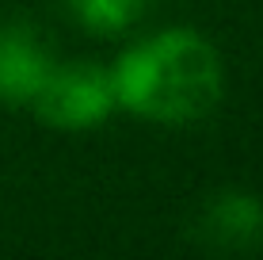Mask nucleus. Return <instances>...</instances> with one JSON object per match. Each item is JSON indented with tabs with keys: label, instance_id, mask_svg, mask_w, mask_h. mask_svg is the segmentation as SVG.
Instances as JSON below:
<instances>
[{
	"label": "nucleus",
	"instance_id": "obj_5",
	"mask_svg": "<svg viewBox=\"0 0 263 260\" xmlns=\"http://www.w3.org/2000/svg\"><path fill=\"white\" fill-rule=\"evenodd\" d=\"M77 23L92 34H122L145 15L149 0H65Z\"/></svg>",
	"mask_w": 263,
	"mask_h": 260
},
{
	"label": "nucleus",
	"instance_id": "obj_1",
	"mask_svg": "<svg viewBox=\"0 0 263 260\" xmlns=\"http://www.w3.org/2000/svg\"><path fill=\"white\" fill-rule=\"evenodd\" d=\"M115 100L130 115L160 127L198 123L225 96V61L206 34L164 27L111 65Z\"/></svg>",
	"mask_w": 263,
	"mask_h": 260
},
{
	"label": "nucleus",
	"instance_id": "obj_3",
	"mask_svg": "<svg viewBox=\"0 0 263 260\" xmlns=\"http://www.w3.org/2000/svg\"><path fill=\"white\" fill-rule=\"evenodd\" d=\"M53 65H58L53 54L31 27H23V23L4 27L0 31V103L31 107Z\"/></svg>",
	"mask_w": 263,
	"mask_h": 260
},
{
	"label": "nucleus",
	"instance_id": "obj_2",
	"mask_svg": "<svg viewBox=\"0 0 263 260\" xmlns=\"http://www.w3.org/2000/svg\"><path fill=\"white\" fill-rule=\"evenodd\" d=\"M31 107L53 130H92L99 123H107L111 111L119 107L115 84H111V69L96 65V61L53 65Z\"/></svg>",
	"mask_w": 263,
	"mask_h": 260
},
{
	"label": "nucleus",
	"instance_id": "obj_4",
	"mask_svg": "<svg viewBox=\"0 0 263 260\" xmlns=\"http://www.w3.org/2000/svg\"><path fill=\"white\" fill-rule=\"evenodd\" d=\"M198 234L214 249H256L263 241V199L252 192H221L198 214Z\"/></svg>",
	"mask_w": 263,
	"mask_h": 260
}]
</instances>
